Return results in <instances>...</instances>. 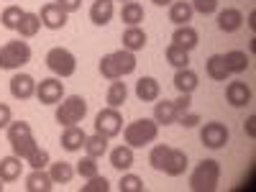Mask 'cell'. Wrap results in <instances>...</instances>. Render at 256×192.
<instances>
[{
    "mask_svg": "<svg viewBox=\"0 0 256 192\" xmlns=\"http://www.w3.org/2000/svg\"><path fill=\"white\" fill-rule=\"evenodd\" d=\"M108 141L110 138H105V136H100V134H92V136H88L84 138V154L88 156H92V159H100V156H105L108 154Z\"/></svg>",
    "mask_w": 256,
    "mask_h": 192,
    "instance_id": "31",
    "label": "cell"
},
{
    "mask_svg": "<svg viewBox=\"0 0 256 192\" xmlns=\"http://www.w3.org/2000/svg\"><path fill=\"white\" fill-rule=\"evenodd\" d=\"M62 98H64V82L62 80L46 77V80L36 82V100L41 105H56V102H62Z\"/></svg>",
    "mask_w": 256,
    "mask_h": 192,
    "instance_id": "10",
    "label": "cell"
},
{
    "mask_svg": "<svg viewBox=\"0 0 256 192\" xmlns=\"http://www.w3.org/2000/svg\"><path fill=\"white\" fill-rule=\"evenodd\" d=\"M152 3H154V6H172L174 0H152Z\"/></svg>",
    "mask_w": 256,
    "mask_h": 192,
    "instance_id": "48",
    "label": "cell"
},
{
    "mask_svg": "<svg viewBox=\"0 0 256 192\" xmlns=\"http://www.w3.org/2000/svg\"><path fill=\"white\" fill-rule=\"evenodd\" d=\"M156 136H159V123L154 118H138L123 128V141L131 148H144L148 144H154Z\"/></svg>",
    "mask_w": 256,
    "mask_h": 192,
    "instance_id": "3",
    "label": "cell"
},
{
    "mask_svg": "<svg viewBox=\"0 0 256 192\" xmlns=\"http://www.w3.org/2000/svg\"><path fill=\"white\" fill-rule=\"evenodd\" d=\"M144 6L136 3V0H128V3H123L120 8V20L126 26H141V20H144Z\"/></svg>",
    "mask_w": 256,
    "mask_h": 192,
    "instance_id": "28",
    "label": "cell"
},
{
    "mask_svg": "<svg viewBox=\"0 0 256 192\" xmlns=\"http://www.w3.org/2000/svg\"><path fill=\"white\" fill-rule=\"evenodd\" d=\"M120 131H123V116L118 108H102L95 116V134L105 138H116Z\"/></svg>",
    "mask_w": 256,
    "mask_h": 192,
    "instance_id": "8",
    "label": "cell"
},
{
    "mask_svg": "<svg viewBox=\"0 0 256 192\" xmlns=\"http://www.w3.org/2000/svg\"><path fill=\"white\" fill-rule=\"evenodd\" d=\"M164 56H166V62L172 64L174 70L190 67V52H184V49H182V46H177V44H169V46H166V52H164Z\"/></svg>",
    "mask_w": 256,
    "mask_h": 192,
    "instance_id": "34",
    "label": "cell"
},
{
    "mask_svg": "<svg viewBox=\"0 0 256 192\" xmlns=\"http://www.w3.org/2000/svg\"><path fill=\"white\" fill-rule=\"evenodd\" d=\"M177 120H180V123H182L184 128H195V126L200 123V116H198V113H190V110H187V113H182V116H180Z\"/></svg>",
    "mask_w": 256,
    "mask_h": 192,
    "instance_id": "45",
    "label": "cell"
},
{
    "mask_svg": "<svg viewBox=\"0 0 256 192\" xmlns=\"http://www.w3.org/2000/svg\"><path fill=\"white\" fill-rule=\"evenodd\" d=\"M6 131H8V144L13 148V154L20 156L24 162L38 148V144L34 138V131H31V123H26V120H10V126L6 128Z\"/></svg>",
    "mask_w": 256,
    "mask_h": 192,
    "instance_id": "2",
    "label": "cell"
},
{
    "mask_svg": "<svg viewBox=\"0 0 256 192\" xmlns=\"http://www.w3.org/2000/svg\"><path fill=\"white\" fill-rule=\"evenodd\" d=\"M118 190L120 192H144V180L138 174H131V172H126L118 182Z\"/></svg>",
    "mask_w": 256,
    "mask_h": 192,
    "instance_id": "37",
    "label": "cell"
},
{
    "mask_svg": "<svg viewBox=\"0 0 256 192\" xmlns=\"http://www.w3.org/2000/svg\"><path fill=\"white\" fill-rule=\"evenodd\" d=\"M136 70V54L128 49L110 52L100 59V74L105 80H123L126 74H131Z\"/></svg>",
    "mask_w": 256,
    "mask_h": 192,
    "instance_id": "1",
    "label": "cell"
},
{
    "mask_svg": "<svg viewBox=\"0 0 256 192\" xmlns=\"http://www.w3.org/2000/svg\"><path fill=\"white\" fill-rule=\"evenodd\" d=\"M10 95L16 100H31L36 95V80L26 72H18L10 77Z\"/></svg>",
    "mask_w": 256,
    "mask_h": 192,
    "instance_id": "12",
    "label": "cell"
},
{
    "mask_svg": "<svg viewBox=\"0 0 256 192\" xmlns=\"http://www.w3.org/2000/svg\"><path fill=\"white\" fill-rule=\"evenodd\" d=\"M198 84H200V77H198V72H192L190 67H182V70H177V74H174V88L180 90V92H187V95H192L198 90Z\"/></svg>",
    "mask_w": 256,
    "mask_h": 192,
    "instance_id": "24",
    "label": "cell"
},
{
    "mask_svg": "<svg viewBox=\"0 0 256 192\" xmlns=\"http://www.w3.org/2000/svg\"><path fill=\"white\" fill-rule=\"evenodd\" d=\"M187 154L182 152V148H169V156H166V162H164V169L162 172L164 174H169V177H182L184 172H187Z\"/></svg>",
    "mask_w": 256,
    "mask_h": 192,
    "instance_id": "14",
    "label": "cell"
},
{
    "mask_svg": "<svg viewBox=\"0 0 256 192\" xmlns=\"http://www.w3.org/2000/svg\"><path fill=\"white\" fill-rule=\"evenodd\" d=\"M84 138H88V134L82 131L80 126H67L62 131V148L64 152H80V148L84 146Z\"/></svg>",
    "mask_w": 256,
    "mask_h": 192,
    "instance_id": "18",
    "label": "cell"
},
{
    "mask_svg": "<svg viewBox=\"0 0 256 192\" xmlns=\"http://www.w3.org/2000/svg\"><path fill=\"white\" fill-rule=\"evenodd\" d=\"M74 172H77L80 177H84V180L95 177V174H98V159H92V156L80 159V162H77V166H74Z\"/></svg>",
    "mask_w": 256,
    "mask_h": 192,
    "instance_id": "38",
    "label": "cell"
},
{
    "mask_svg": "<svg viewBox=\"0 0 256 192\" xmlns=\"http://www.w3.org/2000/svg\"><path fill=\"white\" fill-rule=\"evenodd\" d=\"M54 180L46 169H31V174L26 177V192H52Z\"/></svg>",
    "mask_w": 256,
    "mask_h": 192,
    "instance_id": "15",
    "label": "cell"
},
{
    "mask_svg": "<svg viewBox=\"0 0 256 192\" xmlns=\"http://www.w3.org/2000/svg\"><path fill=\"white\" fill-rule=\"evenodd\" d=\"M126 3H128V0H126Z\"/></svg>",
    "mask_w": 256,
    "mask_h": 192,
    "instance_id": "50",
    "label": "cell"
},
{
    "mask_svg": "<svg viewBox=\"0 0 256 192\" xmlns=\"http://www.w3.org/2000/svg\"><path fill=\"white\" fill-rule=\"evenodd\" d=\"M38 28H41V18H38V13H28V10H26L16 31H18L20 38H34V36L38 34Z\"/></svg>",
    "mask_w": 256,
    "mask_h": 192,
    "instance_id": "33",
    "label": "cell"
},
{
    "mask_svg": "<svg viewBox=\"0 0 256 192\" xmlns=\"http://www.w3.org/2000/svg\"><path fill=\"white\" fill-rule=\"evenodd\" d=\"M220 184V164L216 159H202L190 174L192 192H216Z\"/></svg>",
    "mask_w": 256,
    "mask_h": 192,
    "instance_id": "4",
    "label": "cell"
},
{
    "mask_svg": "<svg viewBox=\"0 0 256 192\" xmlns=\"http://www.w3.org/2000/svg\"><path fill=\"white\" fill-rule=\"evenodd\" d=\"M67 16H70V13H64L56 3H46V6H41V13H38L41 26H46L49 31H59V28L67 26Z\"/></svg>",
    "mask_w": 256,
    "mask_h": 192,
    "instance_id": "13",
    "label": "cell"
},
{
    "mask_svg": "<svg viewBox=\"0 0 256 192\" xmlns=\"http://www.w3.org/2000/svg\"><path fill=\"white\" fill-rule=\"evenodd\" d=\"M172 44H177V46H182L184 52H192L198 44H200V34L192 28L190 24L187 26H177L174 28V34H172Z\"/></svg>",
    "mask_w": 256,
    "mask_h": 192,
    "instance_id": "20",
    "label": "cell"
},
{
    "mask_svg": "<svg viewBox=\"0 0 256 192\" xmlns=\"http://www.w3.org/2000/svg\"><path fill=\"white\" fill-rule=\"evenodd\" d=\"M190 105H192V95H187V92H180V98L174 100V110H177V118H180L182 113H187V110H190Z\"/></svg>",
    "mask_w": 256,
    "mask_h": 192,
    "instance_id": "42",
    "label": "cell"
},
{
    "mask_svg": "<svg viewBox=\"0 0 256 192\" xmlns=\"http://www.w3.org/2000/svg\"><path fill=\"white\" fill-rule=\"evenodd\" d=\"M246 134H248L251 138L256 136V118H254V116H251V118L246 120Z\"/></svg>",
    "mask_w": 256,
    "mask_h": 192,
    "instance_id": "46",
    "label": "cell"
},
{
    "mask_svg": "<svg viewBox=\"0 0 256 192\" xmlns=\"http://www.w3.org/2000/svg\"><path fill=\"white\" fill-rule=\"evenodd\" d=\"M134 148L128 144H120L116 148H110V166L118 169V172H128V169L134 166Z\"/></svg>",
    "mask_w": 256,
    "mask_h": 192,
    "instance_id": "16",
    "label": "cell"
},
{
    "mask_svg": "<svg viewBox=\"0 0 256 192\" xmlns=\"http://www.w3.org/2000/svg\"><path fill=\"white\" fill-rule=\"evenodd\" d=\"M192 6H190V0H174L172 6H169V20H172L174 26H187L190 20H192Z\"/></svg>",
    "mask_w": 256,
    "mask_h": 192,
    "instance_id": "25",
    "label": "cell"
},
{
    "mask_svg": "<svg viewBox=\"0 0 256 192\" xmlns=\"http://www.w3.org/2000/svg\"><path fill=\"white\" fill-rule=\"evenodd\" d=\"M251 98H254V92H251V88L246 82L233 80V82L226 84V102L230 105V108H246V105L251 102Z\"/></svg>",
    "mask_w": 256,
    "mask_h": 192,
    "instance_id": "11",
    "label": "cell"
},
{
    "mask_svg": "<svg viewBox=\"0 0 256 192\" xmlns=\"http://www.w3.org/2000/svg\"><path fill=\"white\" fill-rule=\"evenodd\" d=\"M108 190H110V182L98 172L95 177H90V180H88V184H82V190H80V192H108Z\"/></svg>",
    "mask_w": 256,
    "mask_h": 192,
    "instance_id": "40",
    "label": "cell"
},
{
    "mask_svg": "<svg viewBox=\"0 0 256 192\" xmlns=\"http://www.w3.org/2000/svg\"><path fill=\"white\" fill-rule=\"evenodd\" d=\"M13 120V110H10V105L8 102H0V128H8Z\"/></svg>",
    "mask_w": 256,
    "mask_h": 192,
    "instance_id": "43",
    "label": "cell"
},
{
    "mask_svg": "<svg viewBox=\"0 0 256 192\" xmlns=\"http://www.w3.org/2000/svg\"><path fill=\"white\" fill-rule=\"evenodd\" d=\"M154 120H156L159 126H172V123H177L174 100H159V102H154Z\"/></svg>",
    "mask_w": 256,
    "mask_h": 192,
    "instance_id": "27",
    "label": "cell"
},
{
    "mask_svg": "<svg viewBox=\"0 0 256 192\" xmlns=\"http://www.w3.org/2000/svg\"><path fill=\"white\" fill-rule=\"evenodd\" d=\"M120 41H123V49H128V52H141L144 46H146V31L141 28V26H128L126 31H123V36H120Z\"/></svg>",
    "mask_w": 256,
    "mask_h": 192,
    "instance_id": "22",
    "label": "cell"
},
{
    "mask_svg": "<svg viewBox=\"0 0 256 192\" xmlns=\"http://www.w3.org/2000/svg\"><path fill=\"white\" fill-rule=\"evenodd\" d=\"M190 6H192V10H198L202 16H210V13L218 10V0H190Z\"/></svg>",
    "mask_w": 256,
    "mask_h": 192,
    "instance_id": "41",
    "label": "cell"
},
{
    "mask_svg": "<svg viewBox=\"0 0 256 192\" xmlns=\"http://www.w3.org/2000/svg\"><path fill=\"white\" fill-rule=\"evenodd\" d=\"M223 62H226V70H228L230 74H241V72H246V70H248V64H251V59L246 56V52H238V49L226 52V54H223Z\"/></svg>",
    "mask_w": 256,
    "mask_h": 192,
    "instance_id": "26",
    "label": "cell"
},
{
    "mask_svg": "<svg viewBox=\"0 0 256 192\" xmlns=\"http://www.w3.org/2000/svg\"><path fill=\"white\" fill-rule=\"evenodd\" d=\"M88 116V100L82 95H70V98H62V102H56V123L59 126H77L82 123V118Z\"/></svg>",
    "mask_w": 256,
    "mask_h": 192,
    "instance_id": "5",
    "label": "cell"
},
{
    "mask_svg": "<svg viewBox=\"0 0 256 192\" xmlns=\"http://www.w3.org/2000/svg\"><path fill=\"white\" fill-rule=\"evenodd\" d=\"M24 13L26 10H20L18 6H8L3 13H0V24H3V28H8V31H16L18 24H20V18H24Z\"/></svg>",
    "mask_w": 256,
    "mask_h": 192,
    "instance_id": "35",
    "label": "cell"
},
{
    "mask_svg": "<svg viewBox=\"0 0 256 192\" xmlns=\"http://www.w3.org/2000/svg\"><path fill=\"white\" fill-rule=\"evenodd\" d=\"M6 190V184H3V180H0V192H3Z\"/></svg>",
    "mask_w": 256,
    "mask_h": 192,
    "instance_id": "49",
    "label": "cell"
},
{
    "mask_svg": "<svg viewBox=\"0 0 256 192\" xmlns=\"http://www.w3.org/2000/svg\"><path fill=\"white\" fill-rule=\"evenodd\" d=\"M24 159L10 154V156H3L0 159V180L3 182H16L20 177V172H24V164H20Z\"/></svg>",
    "mask_w": 256,
    "mask_h": 192,
    "instance_id": "23",
    "label": "cell"
},
{
    "mask_svg": "<svg viewBox=\"0 0 256 192\" xmlns=\"http://www.w3.org/2000/svg\"><path fill=\"white\" fill-rule=\"evenodd\" d=\"M244 26V13L238 8H226L218 13V28L223 34H233V31H238Z\"/></svg>",
    "mask_w": 256,
    "mask_h": 192,
    "instance_id": "21",
    "label": "cell"
},
{
    "mask_svg": "<svg viewBox=\"0 0 256 192\" xmlns=\"http://www.w3.org/2000/svg\"><path fill=\"white\" fill-rule=\"evenodd\" d=\"M113 0H95V3L90 6V20L95 26H108L113 20Z\"/></svg>",
    "mask_w": 256,
    "mask_h": 192,
    "instance_id": "19",
    "label": "cell"
},
{
    "mask_svg": "<svg viewBox=\"0 0 256 192\" xmlns=\"http://www.w3.org/2000/svg\"><path fill=\"white\" fill-rule=\"evenodd\" d=\"M248 26L256 31V10H251V13H248Z\"/></svg>",
    "mask_w": 256,
    "mask_h": 192,
    "instance_id": "47",
    "label": "cell"
},
{
    "mask_svg": "<svg viewBox=\"0 0 256 192\" xmlns=\"http://www.w3.org/2000/svg\"><path fill=\"white\" fill-rule=\"evenodd\" d=\"M49 162H52V156H49V152H46V148H36V152L26 159V164L31 166V169H46L49 166Z\"/></svg>",
    "mask_w": 256,
    "mask_h": 192,
    "instance_id": "39",
    "label": "cell"
},
{
    "mask_svg": "<svg viewBox=\"0 0 256 192\" xmlns=\"http://www.w3.org/2000/svg\"><path fill=\"white\" fill-rule=\"evenodd\" d=\"M205 72H208L210 80H216V82H226L228 74H230V72L226 70L223 54H212V56H208V62H205Z\"/></svg>",
    "mask_w": 256,
    "mask_h": 192,
    "instance_id": "30",
    "label": "cell"
},
{
    "mask_svg": "<svg viewBox=\"0 0 256 192\" xmlns=\"http://www.w3.org/2000/svg\"><path fill=\"white\" fill-rule=\"evenodd\" d=\"M228 138H230L228 126L220 123V120H210V123H205V126L200 128V141H202V146H208V148H223V146L228 144Z\"/></svg>",
    "mask_w": 256,
    "mask_h": 192,
    "instance_id": "9",
    "label": "cell"
},
{
    "mask_svg": "<svg viewBox=\"0 0 256 192\" xmlns=\"http://www.w3.org/2000/svg\"><path fill=\"white\" fill-rule=\"evenodd\" d=\"M46 67L56 74V77H72L77 72V56L70 52V49H64V46H54L49 49L46 54Z\"/></svg>",
    "mask_w": 256,
    "mask_h": 192,
    "instance_id": "7",
    "label": "cell"
},
{
    "mask_svg": "<svg viewBox=\"0 0 256 192\" xmlns=\"http://www.w3.org/2000/svg\"><path fill=\"white\" fill-rule=\"evenodd\" d=\"M46 172L52 174L54 184H67V182H72V177H74V166H72L70 162H54V164L49 162Z\"/></svg>",
    "mask_w": 256,
    "mask_h": 192,
    "instance_id": "29",
    "label": "cell"
},
{
    "mask_svg": "<svg viewBox=\"0 0 256 192\" xmlns=\"http://www.w3.org/2000/svg\"><path fill=\"white\" fill-rule=\"evenodd\" d=\"M159 95H162V84L154 77H141L136 82V98L141 102H156Z\"/></svg>",
    "mask_w": 256,
    "mask_h": 192,
    "instance_id": "17",
    "label": "cell"
},
{
    "mask_svg": "<svg viewBox=\"0 0 256 192\" xmlns=\"http://www.w3.org/2000/svg\"><path fill=\"white\" fill-rule=\"evenodd\" d=\"M54 3L64 10V13H74L82 8V0H54Z\"/></svg>",
    "mask_w": 256,
    "mask_h": 192,
    "instance_id": "44",
    "label": "cell"
},
{
    "mask_svg": "<svg viewBox=\"0 0 256 192\" xmlns=\"http://www.w3.org/2000/svg\"><path fill=\"white\" fill-rule=\"evenodd\" d=\"M126 100H128V88H126V82H120V80H110L108 95H105V102H108V108H120Z\"/></svg>",
    "mask_w": 256,
    "mask_h": 192,
    "instance_id": "32",
    "label": "cell"
},
{
    "mask_svg": "<svg viewBox=\"0 0 256 192\" xmlns=\"http://www.w3.org/2000/svg\"><path fill=\"white\" fill-rule=\"evenodd\" d=\"M169 148H172V146L156 144V146L152 148V154H148V164H152L156 172H162V169H164V162H166V156H169Z\"/></svg>",
    "mask_w": 256,
    "mask_h": 192,
    "instance_id": "36",
    "label": "cell"
},
{
    "mask_svg": "<svg viewBox=\"0 0 256 192\" xmlns=\"http://www.w3.org/2000/svg\"><path fill=\"white\" fill-rule=\"evenodd\" d=\"M28 62H31V46L26 41L16 38V41H6L0 46V70L13 72V70H20Z\"/></svg>",
    "mask_w": 256,
    "mask_h": 192,
    "instance_id": "6",
    "label": "cell"
}]
</instances>
